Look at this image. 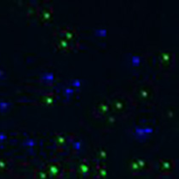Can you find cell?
I'll list each match as a JSON object with an SVG mask.
<instances>
[{
  "label": "cell",
  "mask_w": 179,
  "mask_h": 179,
  "mask_svg": "<svg viewBox=\"0 0 179 179\" xmlns=\"http://www.w3.org/2000/svg\"><path fill=\"white\" fill-rule=\"evenodd\" d=\"M79 170H80V172H81V174H87L88 172V171H89V164H88V162H86V161H83L80 164Z\"/></svg>",
  "instance_id": "8fae6325"
},
{
  "label": "cell",
  "mask_w": 179,
  "mask_h": 179,
  "mask_svg": "<svg viewBox=\"0 0 179 179\" xmlns=\"http://www.w3.org/2000/svg\"><path fill=\"white\" fill-rule=\"evenodd\" d=\"M160 169L164 172H170L175 167V162L173 160H160Z\"/></svg>",
  "instance_id": "8992f818"
},
{
  "label": "cell",
  "mask_w": 179,
  "mask_h": 179,
  "mask_svg": "<svg viewBox=\"0 0 179 179\" xmlns=\"http://www.w3.org/2000/svg\"><path fill=\"white\" fill-rule=\"evenodd\" d=\"M54 47L59 49V50H64V51H70L74 48V45H73V41H69L65 38H60L57 39L54 42Z\"/></svg>",
  "instance_id": "6da1fadb"
},
{
  "label": "cell",
  "mask_w": 179,
  "mask_h": 179,
  "mask_svg": "<svg viewBox=\"0 0 179 179\" xmlns=\"http://www.w3.org/2000/svg\"><path fill=\"white\" fill-rule=\"evenodd\" d=\"M125 106H126V101L125 99L121 98V97L115 98L112 102V107L117 112H122L124 109Z\"/></svg>",
  "instance_id": "52a82bcc"
},
{
  "label": "cell",
  "mask_w": 179,
  "mask_h": 179,
  "mask_svg": "<svg viewBox=\"0 0 179 179\" xmlns=\"http://www.w3.org/2000/svg\"><path fill=\"white\" fill-rule=\"evenodd\" d=\"M137 162V164H138V166L140 167V169H142V168H144L145 165H146V162H145L144 160H142V159H137L136 160Z\"/></svg>",
  "instance_id": "2e32d148"
},
{
  "label": "cell",
  "mask_w": 179,
  "mask_h": 179,
  "mask_svg": "<svg viewBox=\"0 0 179 179\" xmlns=\"http://www.w3.org/2000/svg\"><path fill=\"white\" fill-rule=\"evenodd\" d=\"M52 13H53V9L52 7H50V6L49 7H44L38 12V18L42 22H47L50 20Z\"/></svg>",
  "instance_id": "277c9868"
},
{
  "label": "cell",
  "mask_w": 179,
  "mask_h": 179,
  "mask_svg": "<svg viewBox=\"0 0 179 179\" xmlns=\"http://www.w3.org/2000/svg\"><path fill=\"white\" fill-rule=\"evenodd\" d=\"M59 32H60V38H65V39L72 41V42L77 36L76 31L72 27H63V28L60 29Z\"/></svg>",
  "instance_id": "7a4b0ae2"
},
{
  "label": "cell",
  "mask_w": 179,
  "mask_h": 179,
  "mask_svg": "<svg viewBox=\"0 0 179 179\" xmlns=\"http://www.w3.org/2000/svg\"><path fill=\"white\" fill-rule=\"evenodd\" d=\"M110 109V104L107 102H103L99 103L98 106L95 107V116L96 117H102L107 115L108 111Z\"/></svg>",
  "instance_id": "3957f363"
},
{
  "label": "cell",
  "mask_w": 179,
  "mask_h": 179,
  "mask_svg": "<svg viewBox=\"0 0 179 179\" xmlns=\"http://www.w3.org/2000/svg\"><path fill=\"white\" fill-rule=\"evenodd\" d=\"M60 164L57 163V162H54V163H52L50 164L48 168H47V175L52 176V177H55V176L59 175L60 173Z\"/></svg>",
  "instance_id": "9c48e42d"
},
{
  "label": "cell",
  "mask_w": 179,
  "mask_h": 179,
  "mask_svg": "<svg viewBox=\"0 0 179 179\" xmlns=\"http://www.w3.org/2000/svg\"><path fill=\"white\" fill-rule=\"evenodd\" d=\"M34 177L36 179H46L47 177V173L46 171L37 170L34 172Z\"/></svg>",
  "instance_id": "7c38bea8"
},
{
  "label": "cell",
  "mask_w": 179,
  "mask_h": 179,
  "mask_svg": "<svg viewBox=\"0 0 179 179\" xmlns=\"http://www.w3.org/2000/svg\"><path fill=\"white\" fill-rule=\"evenodd\" d=\"M130 169L132 171H138L140 170V167L138 166L137 162L136 160H134L131 163H130Z\"/></svg>",
  "instance_id": "5bb4252c"
},
{
  "label": "cell",
  "mask_w": 179,
  "mask_h": 179,
  "mask_svg": "<svg viewBox=\"0 0 179 179\" xmlns=\"http://www.w3.org/2000/svg\"><path fill=\"white\" fill-rule=\"evenodd\" d=\"M56 99V94L52 92H49L43 95L40 100V102L44 105H51L54 102Z\"/></svg>",
  "instance_id": "ba28073f"
},
{
  "label": "cell",
  "mask_w": 179,
  "mask_h": 179,
  "mask_svg": "<svg viewBox=\"0 0 179 179\" xmlns=\"http://www.w3.org/2000/svg\"><path fill=\"white\" fill-rule=\"evenodd\" d=\"M38 10L36 6H31L28 8L27 10V17H33L34 15L38 14Z\"/></svg>",
  "instance_id": "4fadbf2b"
},
{
  "label": "cell",
  "mask_w": 179,
  "mask_h": 179,
  "mask_svg": "<svg viewBox=\"0 0 179 179\" xmlns=\"http://www.w3.org/2000/svg\"><path fill=\"white\" fill-rule=\"evenodd\" d=\"M100 157L102 158H104L106 157V152L104 151V150H101L100 151Z\"/></svg>",
  "instance_id": "ac0fdd59"
},
{
  "label": "cell",
  "mask_w": 179,
  "mask_h": 179,
  "mask_svg": "<svg viewBox=\"0 0 179 179\" xmlns=\"http://www.w3.org/2000/svg\"><path fill=\"white\" fill-rule=\"evenodd\" d=\"M57 142H58L59 144H63L66 142V139H65L64 137H59L57 138Z\"/></svg>",
  "instance_id": "e0dca14e"
},
{
  "label": "cell",
  "mask_w": 179,
  "mask_h": 179,
  "mask_svg": "<svg viewBox=\"0 0 179 179\" xmlns=\"http://www.w3.org/2000/svg\"><path fill=\"white\" fill-rule=\"evenodd\" d=\"M138 95H139V98L143 100V101H146V100H149V99H150L151 95H152V92H151V89H150V88L142 87V88L139 90Z\"/></svg>",
  "instance_id": "30bf717a"
},
{
  "label": "cell",
  "mask_w": 179,
  "mask_h": 179,
  "mask_svg": "<svg viewBox=\"0 0 179 179\" xmlns=\"http://www.w3.org/2000/svg\"><path fill=\"white\" fill-rule=\"evenodd\" d=\"M99 175H100V177H105L106 175H107V170L104 167H101L99 169Z\"/></svg>",
  "instance_id": "9a60e30c"
},
{
  "label": "cell",
  "mask_w": 179,
  "mask_h": 179,
  "mask_svg": "<svg viewBox=\"0 0 179 179\" xmlns=\"http://www.w3.org/2000/svg\"><path fill=\"white\" fill-rule=\"evenodd\" d=\"M174 60V53L171 52H163L160 56V64L163 67H166L172 63Z\"/></svg>",
  "instance_id": "5b68a950"
}]
</instances>
